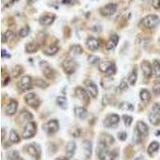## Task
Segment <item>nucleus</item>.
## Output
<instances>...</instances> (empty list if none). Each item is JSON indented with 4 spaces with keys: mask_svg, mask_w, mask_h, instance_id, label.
<instances>
[{
    "mask_svg": "<svg viewBox=\"0 0 160 160\" xmlns=\"http://www.w3.org/2000/svg\"><path fill=\"white\" fill-rule=\"evenodd\" d=\"M40 68H41L42 71H43V74L45 75L47 78H53L54 75H55V71L52 69L50 64L47 63L46 61H42L41 63H39Z\"/></svg>",
    "mask_w": 160,
    "mask_h": 160,
    "instance_id": "7",
    "label": "nucleus"
},
{
    "mask_svg": "<svg viewBox=\"0 0 160 160\" xmlns=\"http://www.w3.org/2000/svg\"><path fill=\"white\" fill-rule=\"evenodd\" d=\"M9 138H10L11 142L13 143H17L20 141L19 136V135H18L17 133L15 132V131H14V130H11V131Z\"/></svg>",
    "mask_w": 160,
    "mask_h": 160,
    "instance_id": "31",
    "label": "nucleus"
},
{
    "mask_svg": "<svg viewBox=\"0 0 160 160\" xmlns=\"http://www.w3.org/2000/svg\"><path fill=\"white\" fill-rule=\"evenodd\" d=\"M22 67L20 66H17L15 67V69L13 70V74H14L15 77H17L19 75H20L22 73Z\"/></svg>",
    "mask_w": 160,
    "mask_h": 160,
    "instance_id": "43",
    "label": "nucleus"
},
{
    "mask_svg": "<svg viewBox=\"0 0 160 160\" xmlns=\"http://www.w3.org/2000/svg\"><path fill=\"white\" fill-rule=\"evenodd\" d=\"M77 67L76 63L72 59H66L63 63V70L67 74H71L75 71Z\"/></svg>",
    "mask_w": 160,
    "mask_h": 160,
    "instance_id": "8",
    "label": "nucleus"
},
{
    "mask_svg": "<svg viewBox=\"0 0 160 160\" xmlns=\"http://www.w3.org/2000/svg\"><path fill=\"white\" fill-rule=\"evenodd\" d=\"M18 109V103L17 102L15 101V100H11V103L8 104L7 107L6 109V113L8 115H12L15 114V112H17Z\"/></svg>",
    "mask_w": 160,
    "mask_h": 160,
    "instance_id": "21",
    "label": "nucleus"
},
{
    "mask_svg": "<svg viewBox=\"0 0 160 160\" xmlns=\"http://www.w3.org/2000/svg\"><path fill=\"white\" fill-rule=\"evenodd\" d=\"M149 120L150 123L154 126H158L160 124V116L153 112H150L149 115Z\"/></svg>",
    "mask_w": 160,
    "mask_h": 160,
    "instance_id": "25",
    "label": "nucleus"
},
{
    "mask_svg": "<svg viewBox=\"0 0 160 160\" xmlns=\"http://www.w3.org/2000/svg\"><path fill=\"white\" fill-rule=\"evenodd\" d=\"M86 46H87V47L90 49L91 51H95L99 48V43L98 39H96L95 38L90 37L88 38L87 40H86Z\"/></svg>",
    "mask_w": 160,
    "mask_h": 160,
    "instance_id": "18",
    "label": "nucleus"
},
{
    "mask_svg": "<svg viewBox=\"0 0 160 160\" xmlns=\"http://www.w3.org/2000/svg\"><path fill=\"white\" fill-rule=\"evenodd\" d=\"M27 1L29 2H36L37 0H27Z\"/></svg>",
    "mask_w": 160,
    "mask_h": 160,
    "instance_id": "50",
    "label": "nucleus"
},
{
    "mask_svg": "<svg viewBox=\"0 0 160 160\" xmlns=\"http://www.w3.org/2000/svg\"><path fill=\"white\" fill-rule=\"evenodd\" d=\"M120 109L132 112L133 110H134V107H133L132 104L129 103H123L120 105Z\"/></svg>",
    "mask_w": 160,
    "mask_h": 160,
    "instance_id": "36",
    "label": "nucleus"
},
{
    "mask_svg": "<svg viewBox=\"0 0 160 160\" xmlns=\"http://www.w3.org/2000/svg\"><path fill=\"white\" fill-rule=\"evenodd\" d=\"M26 150L30 155H32L35 158H39L40 154H41L40 146L36 144V143H31V144L27 145L26 147Z\"/></svg>",
    "mask_w": 160,
    "mask_h": 160,
    "instance_id": "9",
    "label": "nucleus"
},
{
    "mask_svg": "<svg viewBox=\"0 0 160 160\" xmlns=\"http://www.w3.org/2000/svg\"><path fill=\"white\" fill-rule=\"evenodd\" d=\"M26 103L34 108L38 107L40 105V99L35 93H28L25 96Z\"/></svg>",
    "mask_w": 160,
    "mask_h": 160,
    "instance_id": "5",
    "label": "nucleus"
},
{
    "mask_svg": "<svg viewBox=\"0 0 160 160\" xmlns=\"http://www.w3.org/2000/svg\"><path fill=\"white\" fill-rule=\"evenodd\" d=\"M119 122V116L115 114L110 115L104 121V127L111 128V127H115Z\"/></svg>",
    "mask_w": 160,
    "mask_h": 160,
    "instance_id": "10",
    "label": "nucleus"
},
{
    "mask_svg": "<svg viewBox=\"0 0 160 160\" xmlns=\"http://www.w3.org/2000/svg\"><path fill=\"white\" fill-rule=\"evenodd\" d=\"M135 160H143V158L142 157H138V158H135Z\"/></svg>",
    "mask_w": 160,
    "mask_h": 160,
    "instance_id": "49",
    "label": "nucleus"
},
{
    "mask_svg": "<svg viewBox=\"0 0 160 160\" xmlns=\"http://www.w3.org/2000/svg\"><path fill=\"white\" fill-rule=\"evenodd\" d=\"M123 121H124V123H125V125L127 127H129V126H131V123H132V117L131 116H129V115H123Z\"/></svg>",
    "mask_w": 160,
    "mask_h": 160,
    "instance_id": "39",
    "label": "nucleus"
},
{
    "mask_svg": "<svg viewBox=\"0 0 160 160\" xmlns=\"http://www.w3.org/2000/svg\"><path fill=\"white\" fill-rule=\"evenodd\" d=\"M75 148H76V145L75 143L73 141L69 142L68 144L66 145V157L67 158H71L74 155V152H75Z\"/></svg>",
    "mask_w": 160,
    "mask_h": 160,
    "instance_id": "20",
    "label": "nucleus"
},
{
    "mask_svg": "<svg viewBox=\"0 0 160 160\" xmlns=\"http://www.w3.org/2000/svg\"><path fill=\"white\" fill-rule=\"evenodd\" d=\"M136 131H138L141 135H143V136H146V135H148V133H149V128L146 123H143V122L142 121H139L137 123Z\"/></svg>",
    "mask_w": 160,
    "mask_h": 160,
    "instance_id": "16",
    "label": "nucleus"
},
{
    "mask_svg": "<svg viewBox=\"0 0 160 160\" xmlns=\"http://www.w3.org/2000/svg\"><path fill=\"white\" fill-rule=\"evenodd\" d=\"M153 70H154L155 76L160 78V62L154 61L153 63Z\"/></svg>",
    "mask_w": 160,
    "mask_h": 160,
    "instance_id": "34",
    "label": "nucleus"
},
{
    "mask_svg": "<svg viewBox=\"0 0 160 160\" xmlns=\"http://www.w3.org/2000/svg\"><path fill=\"white\" fill-rule=\"evenodd\" d=\"M99 70L102 72L107 74V76H112L115 74V71H116L115 65L111 62H103L100 63Z\"/></svg>",
    "mask_w": 160,
    "mask_h": 160,
    "instance_id": "4",
    "label": "nucleus"
},
{
    "mask_svg": "<svg viewBox=\"0 0 160 160\" xmlns=\"http://www.w3.org/2000/svg\"><path fill=\"white\" fill-rule=\"evenodd\" d=\"M118 43H119V37L118 35H112L111 37H110L109 40L107 43V45H106V49L107 51H112L115 48V47L117 46Z\"/></svg>",
    "mask_w": 160,
    "mask_h": 160,
    "instance_id": "15",
    "label": "nucleus"
},
{
    "mask_svg": "<svg viewBox=\"0 0 160 160\" xmlns=\"http://www.w3.org/2000/svg\"><path fill=\"white\" fill-rule=\"evenodd\" d=\"M140 99L144 103H148L150 100V92L146 89L141 91L140 92Z\"/></svg>",
    "mask_w": 160,
    "mask_h": 160,
    "instance_id": "27",
    "label": "nucleus"
},
{
    "mask_svg": "<svg viewBox=\"0 0 160 160\" xmlns=\"http://www.w3.org/2000/svg\"><path fill=\"white\" fill-rule=\"evenodd\" d=\"M141 70L143 71L144 76H146V78H150L153 72V68L151 67L148 61L144 60L142 62V63H141Z\"/></svg>",
    "mask_w": 160,
    "mask_h": 160,
    "instance_id": "14",
    "label": "nucleus"
},
{
    "mask_svg": "<svg viewBox=\"0 0 160 160\" xmlns=\"http://www.w3.org/2000/svg\"><path fill=\"white\" fill-rule=\"evenodd\" d=\"M159 143L157 142V141H154L152 143L149 145L148 148H147V153H148L150 155H153L154 154L157 152L159 149Z\"/></svg>",
    "mask_w": 160,
    "mask_h": 160,
    "instance_id": "22",
    "label": "nucleus"
},
{
    "mask_svg": "<svg viewBox=\"0 0 160 160\" xmlns=\"http://www.w3.org/2000/svg\"><path fill=\"white\" fill-rule=\"evenodd\" d=\"M59 51V48L56 46H51V47H48L44 51V53H45L47 55H54L55 54H56Z\"/></svg>",
    "mask_w": 160,
    "mask_h": 160,
    "instance_id": "33",
    "label": "nucleus"
},
{
    "mask_svg": "<svg viewBox=\"0 0 160 160\" xmlns=\"http://www.w3.org/2000/svg\"><path fill=\"white\" fill-rule=\"evenodd\" d=\"M30 29L28 27H24L23 28H22L19 32V36L22 38L27 37L28 35H29Z\"/></svg>",
    "mask_w": 160,
    "mask_h": 160,
    "instance_id": "38",
    "label": "nucleus"
},
{
    "mask_svg": "<svg viewBox=\"0 0 160 160\" xmlns=\"http://www.w3.org/2000/svg\"><path fill=\"white\" fill-rule=\"evenodd\" d=\"M150 3L153 7L156 10H158L160 8V0H150Z\"/></svg>",
    "mask_w": 160,
    "mask_h": 160,
    "instance_id": "44",
    "label": "nucleus"
},
{
    "mask_svg": "<svg viewBox=\"0 0 160 160\" xmlns=\"http://www.w3.org/2000/svg\"><path fill=\"white\" fill-rule=\"evenodd\" d=\"M57 104L63 109H66L67 107V100H66V97L63 96H59L57 98Z\"/></svg>",
    "mask_w": 160,
    "mask_h": 160,
    "instance_id": "28",
    "label": "nucleus"
},
{
    "mask_svg": "<svg viewBox=\"0 0 160 160\" xmlns=\"http://www.w3.org/2000/svg\"><path fill=\"white\" fill-rule=\"evenodd\" d=\"M36 133V125L33 122H29L26 124L24 127L23 132V139H31Z\"/></svg>",
    "mask_w": 160,
    "mask_h": 160,
    "instance_id": "3",
    "label": "nucleus"
},
{
    "mask_svg": "<svg viewBox=\"0 0 160 160\" xmlns=\"http://www.w3.org/2000/svg\"><path fill=\"white\" fill-rule=\"evenodd\" d=\"M35 84L37 86H39V87H41V88H45L48 86V84H47L44 80L41 79V78H39V79L35 80Z\"/></svg>",
    "mask_w": 160,
    "mask_h": 160,
    "instance_id": "37",
    "label": "nucleus"
},
{
    "mask_svg": "<svg viewBox=\"0 0 160 160\" xmlns=\"http://www.w3.org/2000/svg\"><path fill=\"white\" fill-rule=\"evenodd\" d=\"M85 86H86V90L88 91V93L91 95V97L96 98L98 96V87L91 80H86L85 82Z\"/></svg>",
    "mask_w": 160,
    "mask_h": 160,
    "instance_id": "12",
    "label": "nucleus"
},
{
    "mask_svg": "<svg viewBox=\"0 0 160 160\" xmlns=\"http://www.w3.org/2000/svg\"><path fill=\"white\" fill-rule=\"evenodd\" d=\"M116 11H117V5L115 3H109L102 8L100 13L103 16H110L115 14Z\"/></svg>",
    "mask_w": 160,
    "mask_h": 160,
    "instance_id": "11",
    "label": "nucleus"
},
{
    "mask_svg": "<svg viewBox=\"0 0 160 160\" xmlns=\"http://www.w3.org/2000/svg\"><path fill=\"white\" fill-rule=\"evenodd\" d=\"M88 61L91 64H95V63H97L99 61V59L98 57L95 56V55H90V56L88 57Z\"/></svg>",
    "mask_w": 160,
    "mask_h": 160,
    "instance_id": "42",
    "label": "nucleus"
},
{
    "mask_svg": "<svg viewBox=\"0 0 160 160\" xmlns=\"http://www.w3.org/2000/svg\"><path fill=\"white\" fill-rule=\"evenodd\" d=\"M14 35L15 34L13 33V32H11V31H8V32H6V33H4L3 35H2V43H6L8 40H11V39L14 38Z\"/></svg>",
    "mask_w": 160,
    "mask_h": 160,
    "instance_id": "32",
    "label": "nucleus"
},
{
    "mask_svg": "<svg viewBox=\"0 0 160 160\" xmlns=\"http://www.w3.org/2000/svg\"><path fill=\"white\" fill-rule=\"evenodd\" d=\"M55 19V16L51 15H44L40 17L39 19V23L43 26H50L54 23Z\"/></svg>",
    "mask_w": 160,
    "mask_h": 160,
    "instance_id": "19",
    "label": "nucleus"
},
{
    "mask_svg": "<svg viewBox=\"0 0 160 160\" xmlns=\"http://www.w3.org/2000/svg\"><path fill=\"white\" fill-rule=\"evenodd\" d=\"M74 112H75V115H76L77 117L79 118L80 119H86V116H87V111L83 107H75Z\"/></svg>",
    "mask_w": 160,
    "mask_h": 160,
    "instance_id": "23",
    "label": "nucleus"
},
{
    "mask_svg": "<svg viewBox=\"0 0 160 160\" xmlns=\"http://www.w3.org/2000/svg\"><path fill=\"white\" fill-rule=\"evenodd\" d=\"M33 118V115L28 112H23L20 114V115L19 116V119L21 120V122H26L28 121V120H31V119Z\"/></svg>",
    "mask_w": 160,
    "mask_h": 160,
    "instance_id": "29",
    "label": "nucleus"
},
{
    "mask_svg": "<svg viewBox=\"0 0 160 160\" xmlns=\"http://www.w3.org/2000/svg\"><path fill=\"white\" fill-rule=\"evenodd\" d=\"M82 147L84 150V154L86 156V158H89L91 156L92 153V143L91 141L85 140L82 143Z\"/></svg>",
    "mask_w": 160,
    "mask_h": 160,
    "instance_id": "17",
    "label": "nucleus"
},
{
    "mask_svg": "<svg viewBox=\"0 0 160 160\" xmlns=\"http://www.w3.org/2000/svg\"><path fill=\"white\" fill-rule=\"evenodd\" d=\"M39 49V45L35 43H30L26 46V51L29 53H33L38 51Z\"/></svg>",
    "mask_w": 160,
    "mask_h": 160,
    "instance_id": "30",
    "label": "nucleus"
},
{
    "mask_svg": "<svg viewBox=\"0 0 160 160\" xmlns=\"http://www.w3.org/2000/svg\"><path fill=\"white\" fill-rule=\"evenodd\" d=\"M141 23L146 27L152 29V28L156 27L159 24L160 19L156 15H150L143 18V19L141 20Z\"/></svg>",
    "mask_w": 160,
    "mask_h": 160,
    "instance_id": "2",
    "label": "nucleus"
},
{
    "mask_svg": "<svg viewBox=\"0 0 160 160\" xmlns=\"http://www.w3.org/2000/svg\"><path fill=\"white\" fill-rule=\"evenodd\" d=\"M153 91L157 95H160V82H157L154 84Z\"/></svg>",
    "mask_w": 160,
    "mask_h": 160,
    "instance_id": "41",
    "label": "nucleus"
},
{
    "mask_svg": "<svg viewBox=\"0 0 160 160\" xmlns=\"http://www.w3.org/2000/svg\"><path fill=\"white\" fill-rule=\"evenodd\" d=\"M9 55V54H8L7 52H6V51H5V50H3V49H2V58H3V57H5V56H6V55H7L8 57H10V55Z\"/></svg>",
    "mask_w": 160,
    "mask_h": 160,
    "instance_id": "47",
    "label": "nucleus"
},
{
    "mask_svg": "<svg viewBox=\"0 0 160 160\" xmlns=\"http://www.w3.org/2000/svg\"><path fill=\"white\" fill-rule=\"evenodd\" d=\"M97 155L100 160H114L115 154L108 149L107 144L99 142L97 146Z\"/></svg>",
    "mask_w": 160,
    "mask_h": 160,
    "instance_id": "1",
    "label": "nucleus"
},
{
    "mask_svg": "<svg viewBox=\"0 0 160 160\" xmlns=\"http://www.w3.org/2000/svg\"><path fill=\"white\" fill-rule=\"evenodd\" d=\"M7 158L9 160H19V153L17 150H11L7 154Z\"/></svg>",
    "mask_w": 160,
    "mask_h": 160,
    "instance_id": "35",
    "label": "nucleus"
},
{
    "mask_svg": "<svg viewBox=\"0 0 160 160\" xmlns=\"http://www.w3.org/2000/svg\"><path fill=\"white\" fill-rule=\"evenodd\" d=\"M56 160H69V158H67V157H62V158H58Z\"/></svg>",
    "mask_w": 160,
    "mask_h": 160,
    "instance_id": "48",
    "label": "nucleus"
},
{
    "mask_svg": "<svg viewBox=\"0 0 160 160\" xmlns=\"http://www.w3.org/2000/svg\"><path fill=\"white\" fill-rule=\"evenodd\" d=\"M151 112L156 114L160 116V103H154L152 107V111Z\"/></svg>",
    "mask_w": 160,
    "mask_h": 160,
    "instance_id": "40",
    "label": "nucleus"
},
{
    "mask_svg": "<svg viewBox=\"0 0 160 160\" xmlns=\"http://www.w3.org/2000/svg\"><path fill=\"white\" fill-rule=\"evenodd\" d=\"M137 80V69L134 68V70H132V72L131 73V74L129 75L128 77V82L130 84V86H134Z\"/></svg>",
    "mask_w": 160,
    "mask_h": 160,
    "instance_id": "26",
    "label": "nucleus"
},
{
    "mask_svg": "<svg viewBox=\"0 0 160 160\" xmlns=\"http://www.w3.org/2000/svg\"><path fill=\"white\" fill-rule=\"evenodd\" d=\"M127 88V84L124 81H123V82H121V84H120V86H119V91H123L126 90Z\"/></svg>",
    "mask_w": 160,
    "mask_h": 160,
    "instance_id": "46",
    "label": "nucleus"
},
{
    "mask_svg": "<svg viewBox=\"0 0 160 160\" xmlns=\"http://www.w3.org/2000/svg\"><path fill=\"white\" fill-rule=\"evenodd\" d=\"M32 80L31 76H24L21 78L19 83V86L21 90L23 91H27L32 88Z\"/></svg>",
    "mask_w": 160,
    "mask_h": 160,
    "instance_id": "13",
    "label": "nucleus"
},
{
    "mask_svg": "<svg viewBox=\"0 0 160 160\" xmlns=\"http://www.w3.org/2000/svg\"><path fill=\"white\" fill-rule=\"evenodd\" d=\"M118 138L120 141H125L127 138V133L124 131H121V132L118 133Z\"/></svg>",
    "mask_w": 160,
    "mask_h": 160,
    "instance_id": "45",
    "label": "nucleus"
},
{
    "mask_svg": "<svg viewBox=\"0 0 160 160\" xmlns=\"http://www.w3.org/2000/svg\"><path fill=\"white\" fill-rule=\"evenodd\" d=\"M75 91H76V95L80 99L88 101V99H89V96H88V94L86 93V91L84 90L83 88L78 87Z\"/></svg>",
    "mask_w": 160,
    "mask_h": 160,
    "instance_id": "24",
    "label": "nucleus"
},
{
    "mask_svg": "<svg viewBox=\"0 0 160 160\" xmlns=\"http://www.w3.org/2000/svg\"><path fill=\"white\" fill-rule=\"evenodd\" d=\"M43 128L48 134H55V132L59 131V122L55 119H53V120H51V121L46 123L45 125L43 127Z\"/></svg>",
    "mask_w": 160,
    "mask_h": 160,
    "instance_id": "6",
    "label": "nucleus"
}]
</instances>
